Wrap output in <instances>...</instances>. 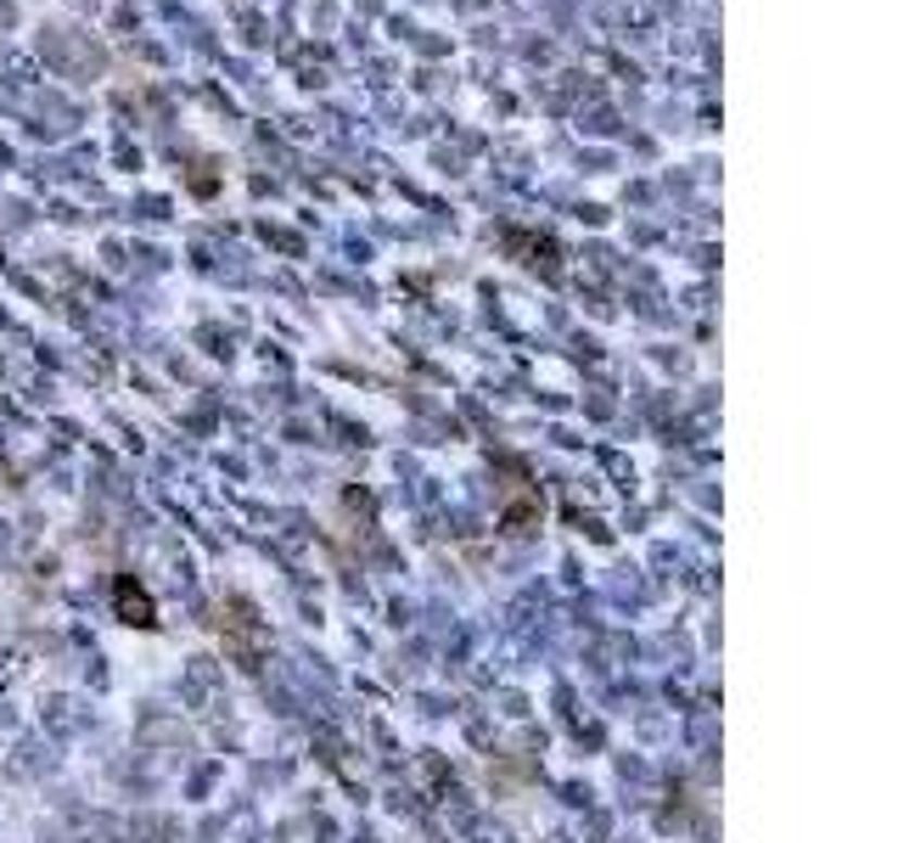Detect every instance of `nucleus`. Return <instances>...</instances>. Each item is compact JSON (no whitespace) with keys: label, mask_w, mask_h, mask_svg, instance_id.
<instances>
[{"label":"nucleus","mask_w":898,"mask_h":843,"mask_svg":"<svg viewBox=\"0 0 898 843\" xmlns=\"http://www.w3.org/2000/svg\"><path fill=\"white\" fill-rule=\"evenodd\" d=\"M113 613H118L129 630H157V602H152V591L141 586L136 574H118V586H113Z\"/></svg>","instance_id":"obj_2"},{"label":"nucleus","mask_w":898,"mask_h":843,"mask_svg":"<svg viewBox=\"0 0 898 843\" xmlns=\"http://www.w3.org/2000/svg\"><path fill=\"white\" fill-rule=\"evenodd\" d=\"M219 636L230 641V653H237L248 669L258 664V646H264V630H258V613H253V602H242V596H230V602H219Z\"/></svg>","instance_id":"obj_1"},{"label":"nucleus","mask_w":898,"mask_h":843,"mask_svg":"<svg viewBox=\"0 0 898 843\" xmlns=\"http://www.w3.org/2000/svg\"><path fill=\"white\" fill-rule=\"evenodd\" d=\"M528 524H540V501H534V495H528V501H511L506 517H501L506 534H528Z\"/></svg>","instance_id":"obj_3"}]
</instances>
